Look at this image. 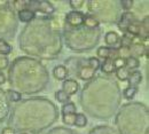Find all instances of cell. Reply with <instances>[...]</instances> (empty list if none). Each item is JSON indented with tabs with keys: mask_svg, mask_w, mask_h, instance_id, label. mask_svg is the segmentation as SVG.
Segmentation results:
<instances>
[{
	"mask_svg": "<svg viewBox=\"0 0 149 134\" xmlns=\"http://www.w3.org/2000/svg\"><path fill=\"white\" fill-rule=\"evenodd\" d=\"M74 115H65L62 117V120H63V123L65 124V125H74Z\"/></svg>",
	"mask_w": 149,
	"mask_h": 134,
	"instance_id": "484cf974",
	"label": "cell"
},
{
	"mask_svg": "<svg viewBox=\"0 0 149 134\" xmlns=\"http://www.w3.org/2000/svg\"><path fill=\"white\" fill-rule=\"evenodd\" d=\"M135 21H136L135 15H134L133 13H131V12H126V13H123V14H122L120 19H119V22H118L117 25H118L119 30L123 31V32L125 33L127 26H129L130 24H132L133 22H135Z\"/></svg>",
	"mask_w": 149,
	"mask_h": 134,
	"instance_id": "277c9868",
	"label": "cell"
},
{
	"mask_svg": "<svg viewBox=\"0 0 149 134\" xmlns=\"http://www.w3.org/2000/svg\"><path fill=\"white\" fill-rule=\"evenodd\" d=\"M13 3H14V8H15V9H17V12H19V10H22V9L26 8V6H25V5H28V1L16 0V1H14Z\"/></svg>",
	"mask_w": 149,
	"mask_h": 134,
	"instance_id": "cb8c5ba5",
	"label": "cell"
},
{
	"mask_svg": "<svg viewBox=\"0 0 149 134\" xmlns=\"http://www.w3.org/2000/svg\"><path fill=\"white\" fill-rule=\"evenodd\" d=\"M69 5H70V7L74 8V9H79V8L83 7L84 0H70V1H69Z\"/></svg>",
	"mask_w": 149,
	"mask_h": 134,
	"instance_id": "d4e9b609",
	"label": "cell"
},
{
	"mask_svg": "<svg viewBox=\"0 0 149 134\" xmlns=\"http://www.w3.org/2000/svg\"><path fill=\"white\" fill-rule=\"evenodd\" d=\"M53 76L57 80L64 81L68 77V70L64 65H56L55 68L53 69Z\"/></svg>",
	"mask_w": 149,
	"mask_h": 134,
	"instance_id": "9c48e42d",
	"label": "cell"
},
{
	"mask_svg": "<svg viewBox=\"0 0 149 134\" xmlns=\"http://www.w3.org/2000/svg\"><path fill=\"white\" fill-rule=\"evenodd\" d=\"M119 3L122 5V8H123V9L129 10V9H131V8L133 7L134 1H132V0H122V1H119Z\"/></svg>",
	"mask_w": 149,
	"mask_h": 134,
	"instance_id": "4316f807",
	"label": "cell"
},
{
	"mask_svg": "<svg viewBox=\"0 0 149 134\" xmlns=\"http://www.w3.org/2000/svg\"><path fill=\"white\" fill-rule=\"evenodd\" d=\"M12 52V46L3 39H0V55H8Z\"/></svg>",
	"mask_w": 149,
	"mask_h": 134,
	"instance_id": "ac0fdd59",
	"label": "cell"
},
{
	"mask_svg": "<svg viewBox=\"0 0 149 134\" xmlns=\"http://www.w3.org/2000/svg\"><path fill=\"white\" fill-rule=\"evenodd\" d=\"M79 90V84L76 79H65L62 84V91L68 95H74Z\"/></svg>",
	"mask_w": 149,
	"mask_h": 134,
	"instance_id": "5b68a950",
	"label": "cell"
},
{
	"mask_svg": "<svg viewBox=\"0 0 149 134\" xmlns=\"http://www.w3.org/2000/svg\"><path fill=\"white\" fill-rule=\"evenodd\" d=\"M129 48H130L131 56H134V58H136V56H142V55L147 54V52H148V48L145 47L143 42H142V44H134V45H131Z\"/></svg>",
	"mask_w": 149,
	"mask_h": 134,
	"instance_id": "8992f818",
	"label": "cell"
},
{
	"mask_svg": "<svg viewBox=\"0 0 149 134\" xmlns=\"http://www.w3.org/2000/svg\"><path fill=\"white\" fill-rule=\"evenodd\" d=\"M1 134H15V132H14V130L12 127H5L1 131Z\"/></svg>",
	"mask_w": 149,
	"mask_h": 134,
	"instance_id": "f1b7e54d",
	"label": "cell"
},
{
	"mask_svg": "<svg viewBox=\"0 0 149 134\" xmlns=\"http://www.w3.org/2000/svg\"><path fill=\"white\" fill-rule=\"evenodd\" d=\"M138 93V87H126L125 90H124V97L125 99H127V100H131V99H133L135 94Z\"/></svg>",
	"mask_w": 149,
	"mask_h": 134,
	"instance_id": "44dd1931",
	"label": "cell"
},
{
	"mask_svg": "<svg viewBox=\"0 0 149 134\" xmlns=\"http://www.w3.org/2000/svg\"><path fill=\"white\" fill-rule=\"evenodd\" d=\"M6 94H7V97L10 101H13V102H19V101H21V99H22V94L19 93L17 91H14V90H8L6 92Z\"/></svg>",
	"mask_w": 149,
	"mask_h": 134,
	"instance_id": "ffe728a7",
	"label": "cell"
},
{
	"mask_svg": "<svg viewBox=\"0 0 149 134\" xmlns=\"http://www.w3.org/2000/svg\"><path fill=\"white\" fill-rule=\"evenodd\" d=\"M84 16L85 15L81 12L72 10V12H70L65 15V22H67V24H69L72 28H78V26L83 25Z\"/></svg>",
	"mask_w": 149,
	"mask_h": 134,
	"instance_id": "7a4b0ae2",
	"label": "cell"
},
{
	"mask_svg": "<svg viewBox=\"0 0 149 134\" xmlns=\"http://www.w3.org/2000/svg\"><path fill=\"white\" fill-rule=\"evenodd\" d=\"M28 5H31L26 8L31 9L32 12H39V13H42V14H46V15H51L54 13L55 8L54 6L46 1V0H41V1H28Z\"/></svg>",
	"mask_w": 149,
	"mask_h": 134,
	"instance_id": "6da1fadb",
	"label": "cell"
},
{
	"mask_svg": "<svg viewBox=\"0 0 149 134\" xmlns=\"http://www.w3.org/2000/svg\"><path fill=\"white\" fill-rule=\"evenodd\" d=\"M100 60L97 58H88V67L92 68L94 71L99 70L100 69Z\"/></svg>",
	"mask_w": 149,
	"mask_h": 134,
	"instance_id": "603a6c76",
	"label": "cell"
},
{
	"mask_svg": "<svg viewBox=\"0 0 149 134\" xmlns=\"http://www.w3.org/2000/svg\"><path fill=\"white\" fill-rule=\"evenodd\" d=\"M62 116H65V115H74L76 114V104L74 102H68V103H64L63 107H62Z\"/></svg>",
	"mask_w": 149,
	"mask_h": 134,
	"instance_id": "9a60e30c",
	"label": "cell"
},
{
	"mask_svg": "<svg viewBox=\"0 0 149 134\" xmlns=\"http://www.w3.org/2000/svg\"><path fill=\"white\" fill-rule=\"evenodd\" d=\"M78 76H79L80 79H83V80H91L95 76V71H94L92 68H90L88 65H85V67H81L80 68Z\"/></svg>",
	"mask_w": 149,
	"mask_h": 134,
	"instance_id": "30bf717a",
	"label": "cell"
},
{
	"mask_svg": "<svg viewBox=\"0 0 149 134\" xmlns=\"http://www.w3.org/2000/svg\"><path fill=\"white\" fill-rule=\"evenodd\" d=\"M17 15H19V19L23 23H29L36 17V13L29 8H24L22 10H19Z\"/></svg>",
	"mask_w": 149,
	"mask_h": 134,
	"instance_id": "52a82bcc",
	"label": "cell"
},
{
	"mask_svg": "<svg viewBox=\"0 0 149 134\" xmlns=\"http://www.w3.org/2000/svg\"><path fill=\"white\" fill-rule=\"evenodd\" d=\"M9 64V60L5 56H0V71L5 70Z\"/></svg>",
	"mask_w": 149,
	"mask_h": 134,
	"instance_id": "83f0119b",
	"label": "cell"
},
{
	"mask_svg": "<svg viewBox=\"0 0 149 134\" xmlns=\"http://www.w3.org/2000/svg\"><path fill=\"white\" fill-rule=\"evenodd\" d=\"M115 72H116V77H117V79H119L120 81H126V80H127V78H129V75H130L131 71H129V70L124 67V68H120V69L115 70Z\"/></svg>",
	"mask_w": 149,
	"mask_h": 134,
	"instance_id": "e0dca14e",
	"label": "cell"
},
{
	"mask_svg": "<svg viewBox=\"0 0 149 134\" xmlns=\"http://www.w3.org/2000/svg\"><path fill=\"white\" fill-rule=\"evenodd\" d=\"M141 80H142V75L139 71L134 70V71L130 72L126 81H129V87H138L139 84L141 83Z\"/></svg>",
	"mask_w": 149,
	"mask_h": 134,
	"instance_id": "ba28073f",
	"label": "cell"
},
{
	"mask_svg": "<svg viewBox=\"0 0 149 134\" xmlns=\"http://www.w3.org/2000/svg\"><path fill=\"white\" fill-rule=\"evenodd\" d=\"M125 33H129V35L133 36V37H139V33H140V22L135 21L132 24H130L127 26Z\"/></svg>",
	"mask_w": 149,
	"mask_h": 134,
	"instance_id": "5bb4252c",
	"label": "cell"
},
{
	"mask_svg": "<svg viewBox=\"0 0 149 134\" xmlns=\"http://www.w3.org/2000/svg\"><path fill=\"white\" fill-rule=\"evenodd\" d=\"M77 127H85L87 125V117L84 114H76L74 116V124Z\"/></svg>",
	"mask_w": 149,
	"mask_h": 134,
	"instance_id": "2e32d148",
	"label": "cell"
},
{
	"mask_svg": "<svg viewBox=\"0 0 149 134\" xmlns=\"http://www.w3.org/2000/svg\"><path fill=\"white\" fill-rule=\"evenodd\" d=\"M112 62H113V68H115V70L125 67V58H122V56H118V58H113Z\"/></svg>",
	"mask_w": 149,
	"mask_h": 134,
	"instance_id": "7402d4cb",
	"label": "cell"
},
{
	"mask_svg": "<svg viewBox=\"0 0 149 134\" xmlns=\"http://www.w3.org/2000/svg\"><path fill=\"white\" fill-rule=\"evenodd\" d=\"M55 97L56 100L60 102V103H68V102H70V96L68 95L67 93H64L62 90L61 91H57L55 93Z\"/></svg>",
	"mask_w": 149,
	"mask_h": 134,
	"instance_id": "d6986e66",
	"label": "cell"
},
{
	"mask_svg": "<svg viewBox=\"0 0 149 134\" xmlns=\"http://www.w3.org/2000/svg\"><path fill=\"white\" fill-rule=\"evenodd\" d=\"M100 69L103 74H107V75H110L115 71V68H113V62H112L111 58H106L101 64H100Z\"/></svg>",
	"mask_w": 149,
	"mask_h": 134,
	"instance_id": "7c38bea8",
	"label": "cell"
},
{
	"mask_svg": "<svg viewBox=\"0 0 149 134\" xmlns=\"http://www.w3.org/2000/svg\"><path fill=\"white\" fill-rule=\"evenodd\" d=\"M104 41L109 48L111 47V49L119 51L122 48V39L115 31H109L104 37Z\"/></svg>",
	"mask_w": 149,
	"mask_h": 134,
	"instance_id": "3957f363",
	"label": "cell"
},
{
	"mask_svg": "<svg viewBox=\"0 0 149 134\" xmlns=\"http://www.w3.org/2000/svg\"><path fill=\"white\" fill-rule=\"evenodd\" d=\"M100 24L99 19H96L93 15H85L84 16V21H83V25L87 29H95L97 28Z\"/></svg>",
	"mask_w": 149,
	"mask_h": 134,
	"instance_id": "8fae6325",
	"label": "cell"
},
{
	"mask_svg": "<svg viewBox=\"0 0 149 134\" xmlns=\"http://www.w3.org/2000/svg\"><path fill=\"white\" fill-rule=\"evenodd\" d=\"M140 67V62L138 58H134V56H129L127 58H125V68L129 70V71H134L135 69H138Z\"/></svg>",
	"mask_w": 149,
	"mask_h": 134,
	"instance_id": "4fadbf2b",
	"label": "cell"
}]
</instances>
